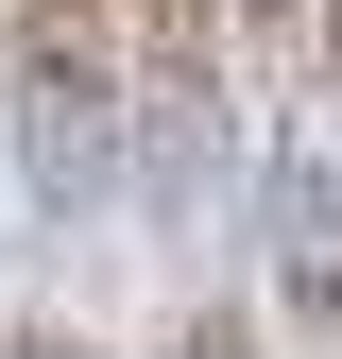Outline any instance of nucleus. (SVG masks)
Listing matches in <instances>:
<instances>
[{"instance_id": "nucleus-1", "label": "nucleus", "mask_w": 342, "mask_h": 359, "mask_svg": "<svg viewBox=\"0 0 342 359\" xmlns=\"http://www.w3.org/2000/svg\"><path fill=\"white\" fill-rule=\"evenodd\" d=\"M0 69H18V171L52 205L120 189V0H0Z\"/></svg>"}, {"instance_id": "nucleus-5", "label": "nucleus", "mask_w": 342, "mask_h": 359, "mask_svg": "<svg viewBox=\"0 0 342 359\" xmlns=\"http://www.w3.org/2000/svg\"><path fill=\"white\" fill-rule=\"evenodd\" d=\"M308 52H325V103H342V0H308Z\"/></svg>"}, {"instance_id": "nucleus-3", "label": "nucleus", "mask_w": 342, "mask_h": 359, "mask_svg": "<svg viewBox=\"0 0 342 359\" xmlns=\"http://www.w3.org/2000/svg\"><path fill=\"white\" fill-rule=\"evenodd\" d=\"M154 359H256V308H189V325H171Z\"/></svg>"}, {"instance_id": "nucleus-2", "label": "nucleus", "mask_w": 342, "mask_h": 359, "mask_svg": "<svg viewBox=\"0 0 342 359\" xmlns=\"http://www.w3.org/2000/svg\"><path fill=\"white\" fill-rule=\"evenodd\" d=\"M120 52H137V137L189 171L223 137V0H120Z\"/></svg>"}, {"instance_id": "nucleus-4", "label": "nucleus", "mask_w": 342, "mask_h": 359, "mask_svg": "<svg viewBox=\"0 0 342 359\" xmlns=\"http://www.w3.org/2000/svg\"><path fill=\"white\" fill-rule=\"evenodd\" d=\"M0 359H103V342H86V325H18Z\"/></svg>"}]
</instances>
